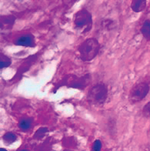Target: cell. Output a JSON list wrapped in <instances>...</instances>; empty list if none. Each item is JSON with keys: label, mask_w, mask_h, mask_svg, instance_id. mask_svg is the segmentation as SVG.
<instances>
[{"label": "cell", "mask_w": 150, "mask_h": 151, "mask_svg": "<svg viewBox=\"0 0 150 151\" xmlns=\"http://www.w3.org/2000/svg\"><path fill=\"white\" fill-rule=\"evenodd\" d=\"M74 24L77 29H83L84 32H88L93 25L91 13L85 9L78 11L74 16Z\"/></svg>", "instance_id": "277c9868"}, {"label": "cell", "mask_w": 150, "mask_h": 151, "mask_svg": "<svg viewBox=\"0 0 150 151\" xmlns=\"http://www.w3.org/2000/svg\"><path fill=\"white\" fill-rule=\"evenodd\" d=\"M14 21H15V17L14 16H6V19L2 17V19H1V26H2L4 24H6V26H9V27H12L14 23Z\"/></svg>", "instance_id": "8fae6325"}, {"label": "cell", "mask_w": 150, "mask_h": 151, "mask_svg": "<svg viewBox=\"0 0 150 151\" xmlns=\"http://www.w3.org/2000/svg\"><path fill=\"white\" fill-rule=\"evenodd\" d=\"M102 149V143L99 139H96L93 146V151H101Z\"/></svg>", "instance_id": "4fadbf2b"}, {"label": "cell", "mask_w": 150, "mask_h": 151, "mask_svg": "<svg viewBox=\"0 0 150 151\" xmlns=\"http://www.w3.org/2000/svg\"><path fill=\"white\" fill-rule=\"evenodd\" d=\"M141 33L147 41L150 42V19L146 20L141 28Z\"/></svg>", "instance_id": "52a82bcc"}, {"label": "cell", "mask_w": 150, "mask_h": 151, "mask_svg": "<svg viewBox=\"0 0 150 151\" xmlns=\"http://www.w3.org/2000/svg\"><path fill=\"white\" fill-rule=\"evenodd\" d=\"M108 97V88L103 83L95 84L89 89L87 94V100L90 104L95 106L103 105Z\"/></svg>", "instance_id": "7a4b0ae2"}, {"label": "cell", "mask_w": 150, "mask_h": 151, "mask_svg": "<svg viewBox=\"0 0 150 151\" xmlns=\"http://www.w3.org/2000/svg\"><path fill=\"white\" fill-rule=\"evenodd\" d=\"M146 0H133L131 2V9L135 12H141L146 8Z\"/></svg>", "instance_id": "8992f818"}, {"label": "cell", "mask_w": 150, "mask_h": 151, "mask_svg": "<svg viewBox=\"0 0 150 151\" xmlns=\"http://www.w3.org/2000/svg\"><path fill=\"white\" fill-rule=\"evenodd\" d=\"M12 63V61L10 60V58L4 55V54H1V61H0V65H1V69L6 68L9 66Z\"/></svg>", "instance_id": "30bf717a"}, {"label": "cell", "mask_w": 150, "mask_h": 151, "mask_svg": "<svg viewBox=\"0 0 150 151\" xmlns=\"http://www.w3.org/2000/svg\"><path fill=\"white\" fill-rule=\"evenodd\" d=\"M32 119H29V118H26V119H22L21 121L19 123V127L22 130H28L29 129L32 127Z\"/></svg>", "instance_id": "ba28073f"}, {"label": "cell", "mask_w": 150, "mask_h": 151, "mask_svg": "<svg viewBox=\"0 0 150 151\" xmlns=\"http://www.w3.org/2000/svg\"><path fill=\"white\" fill-rule=\"evenodd\" d=\"M47 131V129H46V128H40L39 130H38L37 132L36 133V137H38L39 136H40V137H42V136L45 134V133Z\"/></svg>", "instance_id": "5bb4252c"}, {"label": "cell", "mask_w": 150, "mask_h": 151, "mask_svg": "<svg viewBox=\"0 0 150 151\" xmlns=\"http://www.w3.org/2000/svg\"><path fill=\"white\" fill-rule=\"evenodd\" d=\"M0 151H7V150H6V149H4V148H1V149H0Z\"/></svg>", "instance_id": "9a60e30c"}, {"label": "cell", "mask_w": 150, "mask_h": 151, "mask_svg": "<svg viewBox=\"0 0 150 151\" xmlns=\"http://www.w3.org/2000/svg\"><path fill=\"white\" fill-rule=\"evenodd\" d=\"M15 44L17 46L33 47L36 46V42H35V38L32 35H25L20 36L18 40H16Z\"/></svg>", "instance_id": "5b68a950"}, {"label": "cell", "mask_w": 150, "mask_h": 151, "mask_svg": "<svg viewBox=\"0 0 150 151\" xmlns=\"http://www.w3.org/2000/svg\"><path fill=\"white\" fill-rule=\"evenodd\" d=\"M142 114L146 117H150V101L148 102L142 108Z\"/></svg>", "instance_id": "7c38bea8"}, {"label": "cell", "mask_w": 150, "mask_h": 151, "mask_svg": "<svg viewBox=\"0 0 150 151\" xmlns=\"http://www.w3.org/2000/svg\"><path fill=\"white\" fill-rule=\"evenodd\" d=\"M150 90V86L145 82H140L135 84L132 87L128 94V99L132 104H136L144 99L148 95Z\"/></svg>", "instance_id": "3957f363"}, {"label": "cell", "mask_w": 150, "mask_h": 151, "mask_svg": "<svg viewBox=\"0 0 150 151\" xmlns=\"http://www.w3.org/2000/svg\"><path fill=\"white\" fill-rule=\"evenodd\" d=\"M21 151H28L27 150H21Z\"/></svg>", "instance_id": "2e32d148"}, {"label": "cell", "mask_w": 150, "mask_h": 151, "mask_svg": "<svg viewBox=\"0 0 150 151\" xmlns=\"http://www.w3.org/2000/svg\"><path fill=\"white\" fill-rule=\"evenodd\" d=\"M100 50L99 41L95 38H89L79 46V57L83 61L89 62L98 55Z\"/></svg>", "instance_id": "6da1fadb"}, {"label": "cell", "mask_w": 150, "mask_h": 151, "mask_svg": "<svg viewBox=\"0 0 150 151\" xmlns=\"http://www.w3.org/2000/svg\"><path fill=\"white\" fill-rule=\"evenodd\" d=\"M2 139L6 143H12L13 142H15L17 139V137L16 136V134H14L12 132H8L6 133L3 137H2Z\"/></svg>", "instance_id": "9c48e42d"}]
</instances>
